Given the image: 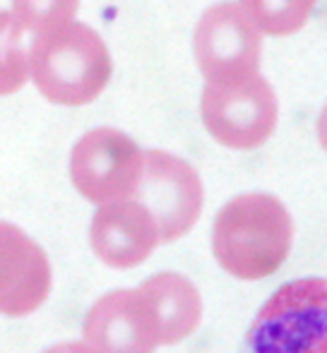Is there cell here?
Wrapping results in <instances>:
<instances>
[{
    "instance_id": "52a82bcc",
    "label": "cell",
    "mask_w": 327,
    "mask_h": 353,
    "mask_svg": "<svg viewBox=\"0 0 327 353\" xmlns=\"http://www.w3.org/2000/svg\"><path fill=\"white\" fill-rule=\"evenodd\" d=\"M260 27L236 3H219L195 27V61L207 82L252 74L260 68Z\"/></svg>"
},
{
    "instance_id": "2e32d148",
    "label": "cell",
    "mask_w": 327,
    "mask_h": 353,
    "mask_svg": "<svg viewBox=\"0 0 327 353\" xmlns=\"http://www.w3.org/2000/svg\"><path fill=\"white\" fill-rule=\"evenodd\" d=\"M318 140L327 152V106L323 108V113H320V118H318Z\"/></svg>"
},
{
    "instance_id": "4fadbf2b",
    "label": "cell",
    "mask_w": 327,
    "mask_h": 353,
    "mask_svg": "<svg viewBox=\"0 0 327 353\" xmlns=\"http://www.w3.org/2000/svg\"><path fill=\"white\" fill-rule=\"evenodd\" d=\"M22 37L12 12H0V97L19 92L32 74Z\"/></svg>"
},
{
    "instance_id": "8fae6325",
    "label": "cell",
    "mask_w": 327,
    "mask_h": 353,
    "mask_svg": "<svg viewBox=\"0 0 327 353\" xmlns=\"http://www.w3.org/2000/svg\"><path fill=\"white\" fill-rule=\"evenodd\" d=\"M137 291L150 307L159 346L178 344L197 330L202 320V301L192 281L183 274L161 272L150 276Z\"/></svg>"
},
{
    "instance_id": "ba28073f",
    "label": "cell",
    "mask_w": 327,
    "mask_h": 353,
    "mask_svg": "<svg viewBox=\"0 0 327 353\" xmlns=\"http://www.w3.org/2000/svg\"><path fill=\"white\" fill-rule=\"evenodd\" d=\"M51 265L46 252L14 223L0 221V312L32 315L51 293Z\"/></svg>"
},
{
    "instance_id": "30bf717a",
    "label": "cell",
    "mask_w": 327,
    "mask_h": 353,
    "mask_svg": "<svg viewBox=\"0 0 327 353\" xmlns=\"http://www.w3.org/2000/svg\"><path fill=\"white\" fill-rule=\"evenodd\" d=\"M84 341L99 353H155L157 332L137 288L101 296L84 317Z\"/></svg>"
},
{
    "instance_id": "6da1fadb",
    "label": "cell",
    "mask_w": 327,
    "mask_h": 353,
    "mask_svg": "<svg viewBox=\"0 0 327 353\" xmlns=\"http://www.w3.org/2000/svg\"><path fill=\"white\" fill-rule=\"evenodd\" d=\"M294 223L277 197L239 195L221 207L212 228V250L221 270L244 281L275 274L289 257Z\"/></svg>"
},
{
    "instance_id": "3957f363",
    "label": "cell",
    "mask_w": 327,
    "mask_h": 353,
    "mask_svg": "<svg viewBox=\"0 0 327 353\" xmlns=\"http://www.w3.org/2000/svg\"><path fill=\"white\" fill-rule=\"evenodd\" d=\"M246 353H327V281L281 286L252 320Z\"/></svg>"
},
{
    "instance_id": "5bb4252c",
    "label": "cell",
    "mask_w": 327,
    "mask_h": 353,
    "mask_svg": "<svg viewBox=\"0 0 327 353\" xmlns=\"http://www.w3.org/2000/svg\"><path fill=\"white\" fill-rule=\"evenodd\" d=\"M80 0H12V17L24 34H48L75 19Z\"/></svg>"
},
{
    "instance_id": "7a4b0ae2",
    "label": "cell",
    "mask_w": 327,
    "mask_h": 353,
    "mask_svg": "<svg viewBox=\"0 0 327 353\" xmlns=\"http://www.w3.org/2000/svg\"><path fill=\"white\" fill-rule=\"evenodd\" d=\"M29 68L41 97L61 106L94 101L113 70L106 43L82 22H70L56 32L34 37Z\"/></svg>"
},
{
    "instance_id": "7c38bea8",
    "label": "cell",
    "mask_w": 327,
    "mask_h": 353,
    "mask_svg": "<svg viewBox=\"0 0 327 353\" xmlns=\"http://www.w3.org/2000/svg\"><path fill=\"white\" fill-rule=\"evenodd\" d=\"M318 0H241L260 32L270 37H289L308 22Z\"/></svg>"
},
{
    "instance_id": "8992f818",
    "label": "cell",
    "mask_w": 327,
    "mask_h": 353,
    "mask_svg": "<svg viewBox=\"0 0 327 353\" xmlns=\"http://www.w3.org/2000/svg\"><path fill=\"white\" fill-rule=\"evenodd\" d=\"M135 197L152 212L161 243L186 236L200 219L205 200L195 168L161 149L145 152V168Z\"/></svg>"
},
{
    "instance_id": "5b68a950",
    "label": "cell",
    "mask_w": 327,
    "mask_h": 353,
    "mask_svg": "<svg viewBox=\"0 0 327 353\" xmlns=\"http://www.w3.org/2000/svg\"><path fill=\"white\" fill-rule=\"evenodd\" d=\"M145 152L116 128L82 135L70 154V176L77 192L94 205L128 200L140 185Z\"/></svg>"
},
{
    "instance_id": "277c9868",
    "label": "cell",
    "mask_w": 327,
    "mask_h": 353,
    "mask_svg": "<svg viewBox=\"0 0 327 353\" xmlns=\"http://www.w3.org/2000/svg\"><path fill=\"white\" fill-rule=\"evenodd\" d=\"M202 123L229 149H255L277 128V97L260 72L207 82L202 92Z\"/></svg>"
},
{
    "instance_id": "9a60e30c",
    "label": "cell",
    "mask_w": 327,
    "mask_h": 353,
    "mask_svg": "<svg viewBox=\"0 0 327 353\" xmlns=\"http://www.w3.org/2000/svg\"><path fill=\"white\" fill-rule=\"evenodd\" d=\"M43 353H99V351L92 344H87V341H66V344L51 346V349Z\"/></svg>"
},
{
    "instance_id": "9c48e42d",
    "label": "cell",
    "mask_w": 327,
    "mask_h": 353,
    "mask_svg": "<svg viewBox=\"0 0 327 353\" xmlns=\"http://www.w3.org/2000/svg\"><path fill=\"white\" fill-rule=\"evenodd\" d=\"M92 250L113 270H130L147 260L159 245V228L142 202L116 200L97 210L89 226Z\"/></svg>"
}]
</instances>
